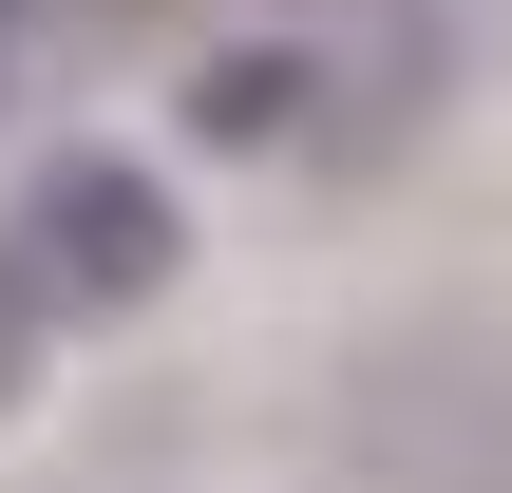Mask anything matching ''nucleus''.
<instances>
[{
    "label": "nucleus",
    "instance_id": "1",
    "mask_svg": "<svg viewBox=\"0 0 512 493\" xmlns=\"http://www.w3.org/2000/svg\"><path fill=\"white\" fill-rule=\"evenodd\" d=\"M19 285L57 304V323H133L171 266H190V228H171V190H152V152H38V190H19Z\"/></svg>",
    "mask_w": 512,
    "mask_h": 493
},
{
    "label": "nucleus",
    "instance_id": "2",
    "mask_svg": "<svg viewBox=\"0 0 512 493\" xmlns=\"http://www.w3.org/2000/svg\"><path fill=\"white\" fill-rule=\"evenodd\" d=\"M304 95H323V57H285V38H228V57L190 76V133H209V152H285V133H304Z\"/></svg>",
    "mask_w": 512,
    "mask_h": 493
},
{
    "label": "nucleus",
    "instance_id": "3",
    "mask_svg": "<svg viewBox=\"0 0 512 493\" xmlns=\"http://www.w3.org/2000/svg\"><path fill=\"white\" fill-rule=\"evenodd\" d=\"M38 361H57V304H38V285H19V247H0V418L38 399Z\"/></svg>",
    "mask_w": 512,
    "mask_h": 493
}]
</instances>
